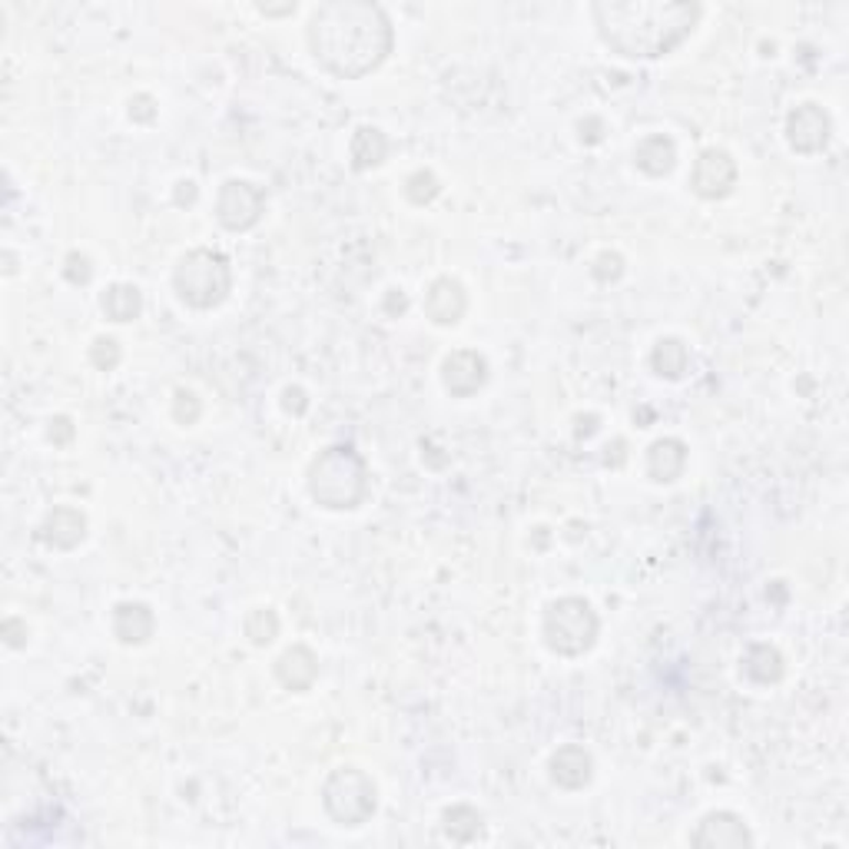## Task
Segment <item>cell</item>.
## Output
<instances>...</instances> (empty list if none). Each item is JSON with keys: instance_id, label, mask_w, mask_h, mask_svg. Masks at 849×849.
<instances>
[{"instance_id": "cell-1", "label": "cell", "mask_w": 849, "mask_h": 849, "mask_svg": "<svg viewBox=\"0 0 849 849\" xmlns=\"http://www.w3.org/2000/svg\"><path fill=\"white\" fill-rule=\"evenodd\" d=\"M305 41L315 64L332 77L362 80L388 61L395 31L372 0H329L312 11Z\"/></svg>"}, {"instance_id": "cell-2", "label": "cell", "mask_w": 849, "mask_h": 849, "mask_svg": "<svg viewBox=\"0 0 849 849\" xmlns=\"http://www.w3.org/2000/svg\"><path fill=\"white\" fill-rule=\"evenodd\" d=\"M601 41L627 61H657L677 51L700 21L690 0H598L591 8Z\"/></svg>"}, {"instance_id": "cell-3", "label": "cell", "mask_w": 849, "mask_h": 849, "mask_svg": "<svg viewBox=\"0 0 849 849\" xmlns=\"http://www.w3.org/2000/svg\"><path fill=\"white\" fill-rule=\"evenodd\" d=\"M309 495L325 512H352L368 498V465L352 445H329L309 465Z\"/></svg>"}, {"instance_id": "cell-4", "label": "cell", "mask_w": 849, "mask_h": 849, "mask_svg": "<svg viewBox=\"0 0 849 849\" xmlns=\"http://www.w3.org/2000/svg\"><path fill=\"white\" fill-rule=\"evenodd\" d=\"M173 289L183 305L209 312L229 299L233 266L219 249H206V246L190 249L186 256H180V262L173 269Z\"/></svg>"}, {"instance_id": "cell-5", "label": "cell", "mask_w": 849, "mask_h": 849, "mask_svg": "<svg viewBox=\"0 0 849 849\" xmlns=\"http://www.w3.org/2000/svg\"><path fill=\"white\" fill-rule=\"evenodd\" d=\"M601 634V617L591 608V601L568 594L548 604L545 621H541V637L551 654L558 657H584Z\"/></svg>"}, {"instance_id": "cell-6", "label": "cell", "mask_w": 849, "mask_h": 849, "mask_svg": "<svg viewBox=\"0 0 849 849\" xmlns=\"http://www.w3.org/2000/svg\"><path fill=\"white\" fill-rule=\"evenodd\" d=\"M322 809L335 826H365L378 809V789L358 766H338L322 783Z\"/></svg>"}, {"instance_id": "cell-7", "label": "cell", "mask_w": 849, "mask_h": 849, "mask_svg": "<svg viewBox=\"0 0 849 849\" xmlns=\"http://www.w3.org/2000/svg\"><path fill=\"white\" fill-rule=\"evenodd\" d=\"M266 213V193L249 180H226L216 196V219L229 233L252 229Z\"/></svg>"}, {"instance_id": "cell-8", "label": "cell", "mask_w": 849, "mask_h": 849, "mask_svg": "<svg viewBox=\"0 0 849 849\" xmlns=\"http://www.w3.org/2000/svg\"><path fill=\"white\" fill-rule=\"evenodd\" d=\"M832 133V120L816 104H799L786 114V143L799 157H816L826 150Z\"/></svg>"}, {"instance_id": "cell-9", "label": "cell", "mask_w": 849, "mask_h": 849, "mask_svg": "<svg viewBox=\"0 0 849 849\" xmlns=\"http://www.w3.org/2000/svg\"><path fill=\"white\" fill-rule=\"evenodd\" d=\"M737 186V163L727 150H703L697 160H694V170H690V190L700 196V200H727Z\"/></svg>"}, {"instance_id": "cell-10", "label": "cell", "mask_w": 849, "mask_h": 849, "mask_svg": "<svg viewBox=\"0 0 849 849\" xmlns=\"http://www.w3.org/2000/svg\"><path fill=\"white\" fill-rule=\"evenodd\" d=\"M690 842L697 849H743V846H753V832L740 813L717 809L697 823V829L690 832Z\"/></svg>"}, {"instance_id": "cell-11", "label": "cell", "mask_w": 849, "mask_h": 849, "mask_svg": "<svg viewBox=\"0 0 849 849\" xmlns=\"http://www.w3.org/2000/svg\"><path fill=\"white\" fill-rule=\"evenodd\" d=\"M488 381V358L475 348H455L442 362V385L452 398H472Z\"/></svg>"}, {"instance_id": "cell-12", "label": "cell", "mask_w": 849, "mask_h": 849, "mask_svg": "<svg viewBox=\"0 0 849 849\" xmlns=\"http://www.w3.org/2000/svg\"><path fill=\"white\" fill-rule=\"evenodd\" d=\"M469 312V292L455 276H439L424 292V315L436 325H459Z\"/></svg>"}, {"instance_id": "cell-13", "label": "cell", "mask_w": 849, "mask_h": 849, "mask_svg": "<svg viewBox=\"0 0 849 849\" xmlns=\"http://www.w3.org/2000/svg\"><path fill=\"white\" fill-rule=\"evenodd\" d=\"M37 538L54 551H74L87 538V515L74 505H57L37 528Z\"/></svg>"}, {"instance_id": "cell-14", "label": "cell", "mask_w": 849, "mask_h": 849, "mask_svg": "<svg viewBox=\"0 0 849 849\" xmlns=\"http://www.w3.org/2000/svg\"><path fill=\"white\" fill-rule=\"evenodd\" d=\"M548 770L561 789H584L594 780V756L581 743H565L551 753Z\"/></svg>"}, {"instance_id": "cell-15", "label": "cell", "mask_w": 849, "mask_h": 849, "mask_svg": "<svg viewBox=\"0 0 849 849\" xmlns=\"http://www.w3.org/2000/svg\"><path fill=\"white\" fill-rule=\"evenodd\" d=\"M276 680L286 687V690H292V694H305L312 684H315V677H319V657H315V651L312 647H305V644H292V647H286L279 657H276Z\"/></svg>"}, {"instance_id": "cell-16", "label": "cell", "mask_w": 849, "mask_h": 849, "mask_svg": "<svg viewBox=\"0 0 849 849\" xmlns=\"http://www.w3.org/2000/svg\"><path fill=\"white\" fill-rule=\"evenodd\" d=\"M110 627H114V637L120 644L140 647V644H147L157 634V617H153L150 604H143V601H120L114 608Z\"/></svg>"}, {"instance_id": "cell-17", "label": "cell", "mask_w": 849, "mask_h": 849, "mask_svg": "<svg viewBox=\"0 0 849 849\" xmlns=\"http://www.w3.org/2000/svg\"><path fill=\"white\" fill-rule=\"evenodd\" d=\"M687 469V445L680 439H657L647 449V475L657 485H670Z\"/></svg>"}, {"instance_id": "cell-18", "label": "cell", "mask_w": 849, "mask_h": 849, "mask_svg": "<svg viewBox=\"0 0 849 849\" xmlns=\"http://www.w3.org/2000/svg\"><path fill=\"white\" fill-rule=\"evenodd\" d=\"M634 166L647 176H667L677 166V143L667 133H651L634 147Z\"/></svg>"}, {"instance_id": "cell-19", "label": "cell", "mask_w": 849, "mask_h": 849, "mask_svg": "<svg viewBox=\"0 0 849 849\" xmlns=\"http://www.w3.org/2000/svg\"><path fill=\"white\" fill-rule=\"evenodd\" d=\"M388 157V137L378 130V127H358L352 133V143H348V160H352V170L355 173H365L378 163H385Z\"/></svg>"}, {"instance_id": "cell-20", "label": "cell", "mask_w": 849, "mask_h": 849, "mask_svg": "<svg viewBox=\"0 0 849 849\" xmlns=\"http://www.w3.org/2000/svg\"><path fill=\"white\" fill-rule=\"evenodd\" d=\"M651 368L660 375V378H684L687 368H690V348L684 345V338L677 335H664L654 342V352H651Z\"/></svg>"}, {"instance_id": "cell-21", "label": "cell", "mask_w": 849, "mask_h": 849, "mask_svg": "<svg viewBox=\"0 0 849 849\" xmlns=\"http://www.w3.org/2000/svg\"><path fill=\"white\" fill-rule=\"evenodd\" d=\"M783 654L773 647V644H753L743 657V674L760 684V687H770V684H780L783 680Z\"/></svg>"}, {"instance_id": "cell-22", "label": "cell", "mask_w": 849, "mask_h": 849, "mask_svg": "<svg viewBox=\"0 0 849 849\" xmlns=\"http://www.w3.org/2000/svg\"><path fill=\"white\" fill-rule=\"evenodd\" d=\"M100 309L110 322H133L143 312V292L130 282H114L104 295H100Z\"/></svg>"}, {"instance_id": "cell-23", "label": "cell", "mask_w": 849, "mask_h": 849, "mask_svg": "<svg viewBox=\"0 0 849 849\" xmlns=\"http://www.w3.org/2000/svg\"><path fill=\"white\" fill-rule=\"evenodd\" d=\"M442 829L452 842H475L485 832V816L472 803H455L442 813Z\"/></svg>"}, {"instance_id": "cell-24", "label": "cell", "mask_w": 849, "mask_h": 849, "mask_svg": "<svg viewBox=\"0 0 849 849\" xmlns=\"http://www.w3.org/2000/svg\"><path fill=\"white\" fill-rule=\"evenodd\" d=\"M243 631L252 647H269L279 637V614L272 608H256V611H249Z\"/></svg>"}, {"instance_id": "cell-25", "label": "cell", "mask_w": 849, "mask_h": 849, "mask_svg": "<svg viewBox=\"0 0 849 849\" xmlns=\"http://www.w3.org/2000/svg\"><path fill=\"white\" fill-rule=\"evenodd\" d=\"M439 193H442V183H439V176L432 170H415L405 180V200L411 206H429Z\"/></svg>"}, {"instance_id": "cell-26", "label": "cell", "mask_w": 849, "mask_h": 849, "mask_svg": "<svg viewBox=\"0 0 849 849\" xmlns=\"http://www.w3.org/2000/svg\"><path fill=\"white\" fill-rule=\"evenodd\" d=\"M90 362H94L100 372H114V368L123 362V348H120V342H117L114 335H100V338H94V345H90Z\"/></svg>"}, {"instance_id": "cell-27", "label": "cell", "mask_w": 849, "mask_h": 849, "mask_svg": "<svg viewBox=\"0 0 849 849\" xmlns=\"http://www.w3.org/2000/svg\"><path fill=\"white\" fill-rule=\"evenodd\" d=\"M591 276L598 279V282H617L621 276H624V259H621V252H601L594 262H591Z\"/></svg>"}, {"instance_id": "cell-28", "label": "cell", "mask_w": 849, "mask_h": 849, "mask_svg": "<svg viewBox=\"0 0 849 849\" xmlns=\"http://www.w3.org/2000/svg\"><path fill=\"white\" fill-rule=\"evenodd\" d=\"M200 415H203L200 398H196L193 391L180 388V391H176V398H173V418H176L180 424H196V421H200Z\"/></svg>"}, {"instance_id": "cell-29", "label": "cell", "mask_w": 849, "mask_h": 849, "mask_svg": "<svg viewBox=\"0 0 849 849\" xmlns=\"http://www.w3.org/2000/svg\"><path fill=\"white\" fill-rule=\"evenodd\" d=\"M64 276H67V282H74V286H90V279H94V262H90V256L71 252V256L64 259Z\"/></svg>"}, {"instance_id": "cell-30", "label": "cell", "mask_w": 849, "mask_h": 849, "mask_svg": "<svg viewBox=\"0 0 849 849\" xmlns=\"http://www.w3.org/2000/svg\"><path fill=\"white\" fill-rule=\"evenodd\" d=\"M157 100L150 97V94H137L133 100H130V120L133 123H153L157 120Z\"/></svg>"}, {"instance_id": "cell-31", "label": "cell", "mask_w": 849, "mask_h": 849, "mask_svg": "<svg viewBox=\"0 0 849 849\" xmlns=\"http://www.w3.org/2000/svg\"><path fill=\"white\" fill-rule=\"evenodd\" d=\"M74 436H77V429H74V421L67 418V415H57V418H51V429H47V439L54 442V445H71L74 442Z\"/></svg>"}, {"instance_id": "cell-32", "label": "cell", "mask_w": 849, "mask_h": 849, "mask_svg": "<svg viewBox=\"0 0 849 849\" xmlns=\"http://www.w3.org/2000/svg\"><path fill=\"white\" fill-rule=\"evenodd\" d=\"M282 408L289 411V415H305L309 411V395H305V388H299V385H289L286 391H282Z\"/></svg>"}, {"instance_id": "cell-33", "label": "cell", "mask_w": 849, "mask_h": 849, "mask_svg": "<svg viewBox=\"0 0 849 849\" xmlns=\"http://www.w3.org/2000/svg\"><path fill=\"white\" fill-rule=\"evenodd\" d=\"M196 200H200L196 183H193V180H180L176 190H173V203H176V206H193Z\"/></svg>"}, {"instance_id": "cell-34", "label": "cell", "mask_w": 849, "mask_h": 849, "mask_svg": "<svg viewBox=\"0 0 849 849\" xmlns=\"http://www.w3.org/2000/svg\"><path fill=\"white\" fill-rule=\"evenodd\" d=\"M385 309H388V312H395V309H398V315H401V312L408 309V295H405L401 289H391V292H388V299H385Z\"/></svg>"}, {"instance_id": "cell-35", "label": "cell", "mask_w": 849, "mask_h": 849, "mask_svg": "<svg viewBox=\"0 0 849 849\" xmlns=\"http://www.w3.org/2000/svg\"><path fill=\"white\" fill-rule=\"evenodd\" d=\"M262 18H282V14H295V4H282V8H266V4H259L256 8Z\"/></svg>"}]
</instances>
